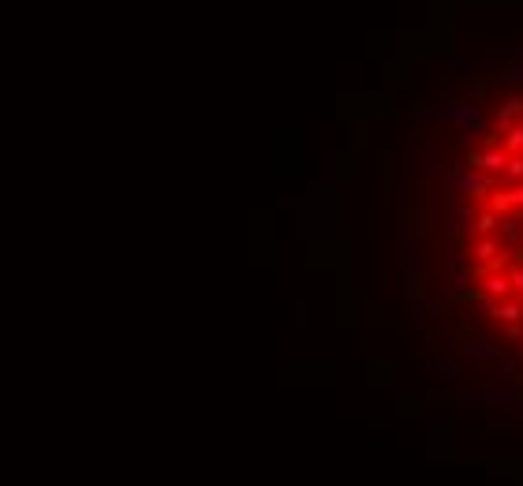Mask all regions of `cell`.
<instances>
[{
  "label": "cell",
  "instance_id": "2",
  "mask_svg": "<svg viewBox=\"0 0 523 486\" xmlns=\"http://www.w3.org/2000/svg\"><path fill=\"white\" fill-rule=\"evenodd\" d=\"M471 161H475L478 169H486V172H497V169H505V165H508V154H501V150H497V154H486V157H478V154H475Z\"/></svg>",
  "mask_w": 523,
  "mask_h": 486
},
{
  "label": "cell",
  "instance_id": "8",
  "mask_svg": "<svg viewBox=\"0 0 523 486\" xmlns=\"http://www.w3.org/2000/svg\"><path fill=\"white\" fill-rule=\"evenodd\" d=\"M508 285H512V288H516L520 296H523V269H512V280H508Z\"/></svg>",
  "mask_w": 523,
  "mask_h": 486
},
{
  "label": "cell",
  "instance_id": "6",
  "mask_svg": "<svg viewBox=\"0 0 523 486\" xmlns=\"http://www.w3.org/2000/svg\"><path fill=\"white\" fill-rule=\"evenodd\" d=\"M505 146H508V150H520V157H523V127H512Z\"/></svg>",
  "mask_w": 523,
  "mask_h": 486
},
{
  "label": "cell",
  "instance_id": "7",
  "mask_svg": "<svg viewBox=\"0 0 523 486\" xmlns=\"http://www.w3.org/2000/svg\"><path fill=\"white\" fill-rule=\"evenodd\" d=\"M508 176H523V157H508Z\"/></svg>",
  "mask_w": 523,
  "mask_h": 486
},
{
  "label": "cell",
  "instance_id": "1",
  "mask_svg": "<svg viewBox=\"0 0 523 486\" xmlns=\"http://www.w3.org/2000/svg\"><path fill=\"white\" fill-rule=\"evenodd\" d=\"M489 315L501 322H516L523 318V303H489Z\"/></svg>",
  "mask_w": 523,
  "mask_h": 486
},
{
  "label": "cell",
  "instance_id": "4",
  "mask_svg": "<svg viewBox=\"0 0 523 486\" xmlns=\"http://www.w3.org/2000/svg\"><path fill=\"white\" fill-rule=\"evenodd\" d=\"M475 258H478V262H489V258H497V243H494V240L475 243Z\"/></svg>",
  "mask_w": 523,
  "mask_h": 486
},
{
  "label": "cell",
  "instance_id": "5",
  "mask_svg": "<svg viewBox=\"0 0 523 486\" xmlns=\"http://www.w3.org/2000/svg\"><path fill=\"white\" fill-rule=\"evenodd\" d=\"M475 229L478 232H494L497 229V213L494 210H482V213H478V221H475Z\"/></svg>",
  "mask_w": 523,
  "mask_h": 486
},
{
  "label": "cell",
  "instance_id": "3",
  "mask_svg": "<svg viewBox=\"0 0 523 486\" xmlns=\"http://www.w3.org/2000/svg\"><path fill=\"white\" fill-rule=\"evenodd\" d=\"M482 288L489 292V296H508V288H512V285H508L505 277H482Z\"/></svg>",
  "mask_w": 523,
  "mask_h": 486
}]
</instances>
